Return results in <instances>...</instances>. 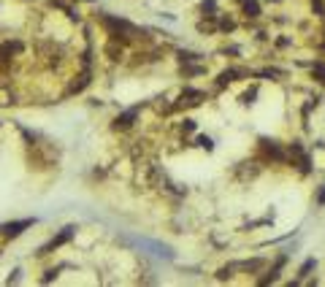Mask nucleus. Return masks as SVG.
Wrapping results in <instances>:
<instances>
[{
  "label": "nucleus",
  "mask_w": 325,
  "mask_h": 287,
  "mask_svg": "<svg viewBox=\"0 0 325 287\" xmlns=\"http://www.w3.org/2000/svg\"><path fill=\"white\" fill-rule=\"evenodd\" d=\"M138 111H141V109H138V106H133V109H128L125 114H119V117L114 119V128H130V125H133V119L138 117Z\"/></svg>",
  "instance_id": "nucleus-2"
},
{
  "label": "nucleus",
  "mask_w": 325,
  "mask_h": 287,
  "mask_svg": "<svg viewBox=\"0 0 325 287\" xmlns=\"http://www.w3.org/2000/svg\"><path fill=\"white\" fill-rule=\"evenodd\" d=\"M241 9H244V17H247V19H257V17L263 14V9H260V3H257V0H244Z\"/></svg>",
  "instance_id": "nucleus-3"
},
{
  "label": "nucleus",
  "mask_w": 325,
  "mask_h": 287,
  "mask_svg": "<svg viewBox=\"0 0 325 287\" xmlns=\"http://www.w3.org/2000/svg\"><path fill=\"white\" fill-rule=\"evenodd\" d=\"M198 146H201V149H206V152H211V149H214V141H211L209 136H198Z\"/></svg>",
  "instance_id": "nucleus-6"
},
{
  "label": "nucleus",
  "mask_w": 325,
  "mask_h": 287,
  "mask_svg": "<svg viewBox=\"0 0 325 287\" xmlns=\"http://www.w3.org/2000/svg\"><path fill=\"white\" fill-rule=\"evenodd\" d=\"M311 76H314L317 82L325 84V65H322V63H314V68H311Z\"/></svg>",
  "instance_id": "nucleus-5"
},
{
  "label": "nucleus",
  "mask_w": 325,
  "mask_h": 287,
  "mask_svg": "<svg viewBox=\"0 0 325 287\" xmlns=\"http://www.w3.org/2000/svg\"><path fill=\"white\" fill-rule=\"evenodd\" d=\"M30 225H33V219H19V222H9V225H6V228H3V236H9V238H17L19 233H22L25 228H30Z\"/></svg>",
  "instance_id": "nucleus-1"
},
{
  "label": "nucleus",
  "mask_w": 325,
  "mask_h": 287,
  "mask_svg": "<svg viewBox=\"0 0 325 287\" xmlns=\"http://www.w3.org/2000/svg\"><path fill=\"white\" fill-rule=\"evenodd\" d=\"M74 230H76V228H65V230L60 233L57 238H52V244L46 246V252H49V249H57V246H63L65 241H71V236H74Z\"/></svg>",
  "instance_id": "nucleus-4"
},
{
  "label": "nucleus",
  "mask_w": 325,
  "mask_h": 287,
  "mask_svg": "<svg viewBox=\"0 0 325 287\" xmlns=\"http://www.w3.org/2000/svg\"><path fill=\"white\" fill-rule=\"evenodd\" d=\"M90 3H92V0H90Z\"/></svg>",
  "instance_id": "nucleus-7"
}]
</instances>
